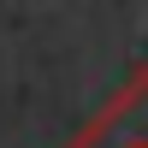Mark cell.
I'll return each mask as SVG.
<instances>
[{"label":"cell","instance_id":"obj_1","mask_svg":"<svg viewBox=\"0 0 148 148\" xmlns=\"http://www.w3.org/2000/svg\"><path fill=\"white\" fill-rule=\"evenodd\" d=\"M59 148H148V59L130 65L125 83L89 113V125Z\"/></svg>","mask_w":148,"mask_h":148}]
</instances>
